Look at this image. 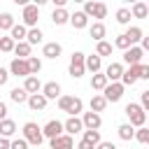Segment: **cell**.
I'll return each mask as SVG.
<instances>
[{
    "mask_svg": "<svg viewBox=\"0 0 149 149\" xmlns=\"http://www.w3.org/2000/svg\"><path fill=\"white\" fill-rule=\"evenodd\" d=\"M2 119H7V105L5 102H0V121Z\"/></svg>",
    "mask_w": 149,
    "mask_h": 149,
    "instance_id": "c3c4849f",
    "label": "cell"
},
{
    "mask_svg": "<svg viewBox=\"0 0 149 149\" xmlns=\"http://www.w3.org/2000/svg\"><path fill=\"white\" fill-rule=\"evenodd\" d=\"M12 28H14V16L9 12L0 14V30H12Z\"/></svg>",
    "mask_w": 149,
    "mask_h": 149,
    "instance_id": "d6a6232c",
    "label": "cell"
},
{
    "mask_svg": "<svg viewBox=\"0 0 149 149\" xmlns=\"http://www.w3.org/2000/svg\"><path fill=\"white\" fill-rule=\"evenodd\" d=\"M84 14L93 16V19H105L107 16V5L105 2H86L84 5Z\"/></svg>",
    "mask_w": 149,
    "mask_h": 149,
    "instance_id": "5b68a950",
    "label": "cell"
},
{
    "mask_svg": "<svg viewBox=\"0 0 149 149\" xmlns=\"http://www.w3.org/2000/svg\"><path fill=\"white\" fill-rule=\"evenodd\" d=\"M105 77H107V81H119L123 77V65L121 63H109L107 70H105Z\"/></svg>",
    "mask_w": 149,
    "mask_h": 149,
    "instance_id": "7c38bea8",
    "label": "cell"
},
{
    "mask_svg": "<svg viewBox=\"0 0 149 149\" xmlns=\"http://www.w3.org/2000/svg\"><path fill=\"white\" fill-rule=\"evenodd\" d=\"M14 54H16L19 58L28 61V58H30V44H28V42H16V47H14Z\"/></svg>",
    "mask_w": 149,
    "mask_h": 149,
    "instance_id": "484cf974",
    "label": "cell"
},
{
    "mask_svg": "<svg viewBox=\"0 0 149 149\" xmlns=\"http://www.w3.org/2000/svg\"><path fill=\"white\" fill-rule=\"evenodd\" d=\"M135 140L140 142V144H149V128H140V130H135Z\"/></svg>",
    "mask_w": 149,
    "mask_h": 149,
    "instance_id": "f35d334b",
    "label": "cell"
},
{
    "mask_svg": "<svg viewBox=\"0 0 149 149\" xmlns=\"http://www.w3.org/2000/svg\"><path fill=\"white\" fill-rule=\"evenodd\" d=\"M9 98H12L16 105H21V102H28V93L23 91V86H21V88H19V86H16V88H12V91H9Z\"/></svg>",
    "mask_w": 149,
    "mask_h": 149,
    "instance_id": "4316f807",
    "label": "cell"
},
{
    "mask_svg": "<svg viewBox=\"0 0 149 149\" xmlns=\"http://www.w3.org/2000/svg\"><path fill=\"white\" fill-rule=\"evenodd\" d=\"M51 149H74L72 135H58L51 140Z\"/></svg>",
    "mask_w": 149,
    "mask_h": 149,
    "instance_id": "5bb4252c",
    "label": "cell"
},
{
    "mask_svg": "<svg viewBox=\"0 0 149 149\" xmlns=\"http://www.w3.org/2000/svg\"><path fill=\"white\" fill-rule=\"evenodd\" d=\"M61 51H63V47H61L58 42H47V44H44V49H42V54H44L47 58H58V56H61Z\"/></svg>",
    "mask_w": 149,
    "mask_h": 149,
    "instance_id": "ffe728a7",
    "label": "cell"
},
{
    "mask_svg": "<svg viewBox=\"0 0 149 149\" xmlns=\"http://www.w3.org/2000/svg\"><path fill=\"white\" fill-rule=\"evenodd\" d=\"M119 137H121V140H126V142H130V140L135 137L133 126H130V123H121V126H119Z\"/></svg>",
    "mask_w": 149,
    "mask_h": 149,
    "instance_id": "4dcf8cb0",
    "label": "cell"
},
{
    "mask_svg": "<svg viewBox=\"0 0 149 149\" xmlns=\"http://www.w3.org/2000/svg\"><path fill=\"white\" fill-rule=\"evenodd\" d=\"M137 79H140V65H130L128 70H123L121 84H123V86H133Z\"/></svg>",
    "mask_w": 149,
    "mask_h": 149,
    "instance_id": "8fae6325",
    "label": "cell"
},
{
    "mask_svg": "<svg viewBox=\"0 0 149 149\" xmlns=\"http://www.w3.org/2000/svg\"><path fill=\"white\" fill-rule=\"evenodd\" d=\"M126 114H128V119H130V126L142 128L144 121H147V112H144L137 102H128V105H126Z\"/></svg>",
    "mask_w": 149,
    "mask_h": 149,
    "instance_id": "6da1fadb",
    "label": "cell"
},
{
    "mask_svg": "<svg viewBox=\"0 0 149 149\" xmlns=\"http://www.w3.org/2000/svg\"><path fill=\"white\" fill-rule=\"evenodd\" d=\"M14 47H16V42L12 37H0V51L9 54V51H14Z\"/></svg>",
    "mask_w": 149,
    "mask_h": 149,
    "instance_id": "74e56055",
    "label": "cell"
},
{
    "mask_svg": "<svg viewBox=\"0 0 149 149\" xmlns=\"http://www.w3.org/2000/svg\"><path fill=\"white\" fill-rule=\"evenodd\" d=\"M23 91L28 93V95H35V93H40L42 91V84H40V79L37 77H26V81H23Z\"/></svg>",
    "mask_w": 149,
    "mask_h": 149,
    "instance_id": "9a60e30c",
    "label": "cell"
},
{
    "mask_svg": "<svg viewBox=\"0 0 149 149\" xmlns=\"http://www.w3.org/2000/svg\"><path fill=\"white\" fill-rule=\"evenodd\" d=\"M140 107H142L144 112H149V91H142V102H140Z\"/></svg>",
    "mask_w": 149,
    "mask_h": 149,
    "instance_id": "7bdbcfd3",
    "label": "cell"
},
{
    "mask_svg": "<svg viewBox=\"0 0 149 149\" xmlns=\"http://www.w3.org/2000/svg\"><path fill=\"white\" fill-rule=\"evenodd\" d=\"M95 149H116V147H114V142H100Z\"/></svg>",
    "mask_w": 149,
    "mask_h": 149,
    "instance_id": "7dc6e473",
    "label": "cell"
},
{
    "mask_svg": "<svg viewBox=\"0 0 149 149\" xmlns=\"http://www.w3.org/2000/svg\"><path fill=\"white\" fill-rule=\"evenodd\" d=\"M105 107H107V100H105L100 93H95V95L91 98V112H95V114H98V112H102Z\"/></svg>",
    "mask_w": 149,
    "mask_h": 149,
    "instance_id": "83f0119b",
    "label": "cell"
},
{
    "mask_svg": "<svg viewBox=\"0 0 149 149\" xmlns=\"http://www.w3.org/2000/svg\"><path fill=\"white\" fill-rule=\"evenodd\" d=\"M116 21H119V23H128V21H130V9H128V7L116 9Z\"/></svg>",
    "mask_w": 149,
    "mask_h": 149,
    "instance_id": "ab89813d",
    "label": "cell"
},
{
    "mask_svg": "<svg viewBox=\"0 0 149 149\" xmlns=\"http://www.w3.org/2000/svg\"><path fill=\"white\" fill-rule=\"evenodd\" d=\"M70 23H72V28L81 30V28H86V23H88V16H86L84 12H74V14L70 16Z\"/></svg>",
    "mask_w": 149,
    "mask_h": 149,
    "instance_id": "44dd1931",
    "label": "cell"
},
{
    "mask_svg": "<svg viewBox=\"0 0 149 149\" xmlns=\"http://www.w3.org/2000/svg\"><path fill=\"white\" fill-rule=\"evenodd\" d=\"M140 79H149V65L140 63Z\"/></svg>",
    "mask_w": 149,
    "mask_h": 149,
    "instance_id": "ee69618b",
    "label": "cell"
},
{
    "mask_svg": "<svg viewBox=\"0 0 149 149\" xmlns=\"http://www.w3.org/2000/svg\"><path fill=\"white\" fill-rule=\"evenodd\" d=\"M84 70H86V56H84L81 51H74L72 58H70V74H72L74 79H79V77L84 74Z\"/></svg>",
    "mask_w": 149,
    "mask_h": 149,
    "instance_id": "3957f363",
    "label": "cell"
},
{
    "mask_svg": "<svg viewBox=\"0 0 149 149\" xmlns=\"http://www.w3.org/2000/svg\"><path fill=\"white\" fill-rule=\"evenodd\" d=\"M126 37H128V42H130V47H135L137 42H142V28L140 26H130L126 33H123Z\"/></svg>",
    "mask_w": 149,
    "mask_h": 149,
    "instance_id": "d6986e66",
    "label": "cell"
},
{
    "mask_svg": "<svg viewBox=\"0 0 149 149\" xmlns=\"http://www.w3.org/2000/svg\"><path fill=\"white\" fill-rule=\"evenodd\" d=\"M42 95H44L47 100H56V98H61V84H56V81H47V84L42 86Z\"/></svg>",
    "mask_w": 149,
    "mask_h": 149,
    "instance_id": "4fadbf2b",
    "label": "cell"
},
{
    "mask_svg": "<svg viewBox=\"0 0 149 149\" xmlns=\"http://www.w3.org/2000/svg\"><path fill=\"white\" fill-rule=\"evenodd\" d=\"M37 19H40V7H37V5H26V7H23V26L35 28Z\"/></svg>",
    "mask_w": 149,
    "mask_h": 149,
    "instance_id": "8992f818",
    "label": "cell"
},
{
    "mask_svg": "<svg viewBox=\"0 0 149 149\" xmlns=\"http://www.w3.org/2000/svg\"><path fill=\"white\" fill-rule=\"evenodd\" d=\"M9 149H28V142L21 137V140H12L9 142Z\"/></svg>",
    "mask_w": 149,
    "mask_h": 149,
    "instance_id": "b9f144b4",
    "label": "cell"
},
{
    "mask_svg": "<svg viewBox=\"0 0 149 149\" xmlns=\"http://www.w3.org/2000/svg\"><path fill=\"white\" fill-rule=\"evenodd\" d=\"M95 54H98L100 58H102V56H109V54H112V44H109V42H105V40H102V42H98Z\"/></svg>",
    "mask_w": 149,
    "mask_h": 149,
    "instance_id": "d590c367",
    "label": "cell"
},
{
    "mask_svg": "<svg viewBox=\"0 0 149 149\" xmlns=\"http://www.w3.org/2000/svg\"><path fill=\"white\" fill-rule=\"evenodd\" d=\"M77 149H95V147H93L91 142H86V140H81V142L77 144Z\"/></svg>",
    "mask_w": 149,
    "mask_h": 149,
    "instance_id": "bcb514c9",
    "label": "cell"
},
{
    "mask_svg": "<svg viewBox=\"0 0 149 149\" xmlns=\"http://www.w3.org/2000/svg\"><path fill=\"white\" fill-rule=\"evenodd\" d=\"M142 51H149V37H142V47H140Z\"/></svg>",
    "mask_w": 149,
    "mask_h": 149,
    "instance_id": "f907efd6",
    "label": "cell"
},
{
    "mask_svg": "<svg viewBox=\"0 0 149 149\" xmlns=\"http://www.w3.org/2000/svg\"><path fill=\"white\" fill-rule=\"evenodd\" d=\"M51 19H54V23H56V26H63V23H68V21H70V14L65 12V7H61V9H54Z\"/></svg>",
    "mask_w": 149,
    "mask_h": 149,
    "instance_id": "cb8c5ba5",
    "label": "cell"
},
{
    "mask_svg": "<svg viewBox=\"0 0 149 149\" xmlns=\"http://www.w3.org/2000/svg\"><path fill=\"white\" fill-rule=\"evenodd\" d=\"M26 42H28L30 47H33V44H40V42H42V30H40V28H30L28 35H26Z\"/></svg>",
    "mask_w": 149,
    "mask_h": 149,
    "instance_id": "1f68e13d",
    "label": "cell"
},
{
    "mask_svg": "<svg viewBox=\"0 0 149 149\" xmlns=\"http://www.w3.org/2000/svg\"><path fill=\"white\" fill-rule=\"evenodd\" d=\"M142 49L140 47H130L128 51H123V63H128V65H140V61H142Z\"/></svg>",
    "mask_w": 149,
    "mask_h": 149,
    "instance_id": "30bf717a",
    "label": "cell"
},
{
    "mask_svg": "<svg viewBox=\"0 0 149 149\" xmlns=\"http://www.w3.org/2000/svg\"><path fill=\"white\" fill-rule=\"evenodd\" d=\"M42 135L44 137H49V140H54V137H58V135H63V123L61 121H49L44 128H42Z\"/></svg>",
    "mask_w": 149,
    "mask_h": 149,
    "instance_id": "9c48e42d",
    "label": "cell"
},
{
    "mask_svg": "<svg viewBox=\"0 0 149 149\" xmlns=\"http://www.w3.org/2000/svg\"><path fill=\"white\" fill-rule=\"evenodd\" d=\"M147 14H149V5H144V2H135L130 9V16H135V19H144Z\"/></svg>",
    "mask_w": 149,
    "mask_h": 149,
    "instance_id": "603a6c76",
    "label": "cell"
},
{
    "mask_svg": "<svg viewBox=\"0 0 149 149\" xmlns=\"http://www.w3.org/2000/svg\"><path fill=\"white\" fill-rule=\"evenodd\" d=\"M114 47H119V49L128 51V49H130V42H128V37H126V35H119V37L114 40Z\"/></svg>",
    "mask_w": 149,
    "mask_h": 149,
    "instance_id": "60d3db41",
    "label": "cell"
},
{
    "mask_svg": "<svg viewBox=\"0 0 149 149\" xmlns=\"http://www.w3.org/2000/svg\"><path fill=\"white\" fill-rule=\"evenodd\" d=\"M81 123H84L86 130H98V128L102 126V119H100V114H95V112H86V114L81 116Z\"/></svg>",
    "mask_w": 149,
    "mask_h": 149,
    "instance_id": "ba28073f",
    "label": "cell"
},
{
    "mask_svg": "<svg viewBox=\"0 0 149 149\" xmlns=\"http://www.w3.org/2000/svg\"><path fill=\"white\" fill-rule=\"evenodd\" d=\"M81 140H86V142H91L93 147H98L100 144V133L98 130H84V137Z\"/></svg>",
    "mask_w": 149,
    "mask_h": 149,
    "instance_id": "e575fe53",
    "label": "cell"
},
{
    "mask_svg": "<svg viewBox=\"0 0 149 149\" xmlns=\"http://www.w3.org/2000/svg\"><path fill=\"white\" fill-rule=\"evenodd\" d=\"M121 95H123V84H121V81H112V84H107L105 91H102V98H105L107 102H119Z\"/></svg>",
    "mask_w": 149,
    "mask_h": 149,
    "instance_id": "277c9868",
    "label": "cell"
},
{
    "mask_svg": "<svg viewBox=\"0 0 149 149\" xmlns=\"http://www.w3.org/2000/svg\"><path fill=\"white\" fill-rule=\"evenodd\" d=\"M63 130H68V135H74V133L84 130V123H81V119H77V116H70V119L63 123Z\"/></svg>",
    "mask_w": 149,
    "mask_h": 149,
    "instance_id": "2e32d148",
    "label": "cell"
},
{
    "mask_svg": "<svg viewBox=\"0 0 149 149\" xmlns=\"http://www.w3.org/2000/svg\"><path fill=\"white\" fill-rule=\"evenodd\" d=\"M9 72H12L14 77H30L28 61H23V58H14V61L9 63Z\"/></svg>",
    "mask_w": 149,
    "mask_h": 149,
    "instance_id": "52a82bcc",
    "label": "cell"
},
{
    "mask_svg": "<svg viewBox=\"0 0 149 149\" xmlns=\"http://www.w3.org/2000/svg\"><path fill=\"white\" fill-rule=\"evenodd\" d=\"M7 79H9V72L0 68V86H2V84H7Z\"/></svg>",
    "mask_w": 149,
    "mask_h": 149,
    "instance_id": "f6af8a7d",
    "label": "cell"
},
{
    "mask_svg": "<svg viewBox=\"0 0 149 149\" xmlns=\"http://www.w3.org/2000/svg\"><path fill=\"white\" fill-rule=\"evenodd\" d=\"M47 102H49V100H47L42 93L28 95V107H30V109H35V112H37V109H44V107H47Z\"/></svg>",
    "mask_w": 149,
    "mask_h": 149,
    "instance_id": "e0dca14e",
    "label": "cell"
},
{
    "mask_svg": "<svg viewBox=\"0 0 149 149\" xmlns=\"http://www.w3.org/2000/svg\"><path fill=\"white\" fill-rule=\"evenodd\" d=\"M109 81H107V77L105 74H93V79H91V88H95V91H105V86H107Z\"/></svg>",
    "mask_w": 149,
    "mask_h": 149,
    "instance_id": "f546056e",
    "label": "cell"
},
{
    "mask_svg": "<svg viewBox=\"0 0 149 149\" xmlns=\"http://www.w3.org/2000/svg\"><path fill=\"white\" fill-rule=\"evenodd\" d=\"M14 133H16V123H14L12 119H2V121H0V137H7V140H9Z\"/></svg>",
    "mask_w": 149,
    "mask_h": 149,
    "instance_id": "ac0fdd59",
    "label": "cell"
},
{
    "mask_svg": "<svg viewBox=\"0 0 149 149\" xmlns=\"http://www.w3.org/2000/svg\"><path fill=\"white\" fill-rule=\"evenodd\" d=\"M26 35H28L26 26H21V23L16 26V23H14V28H12V35H9V37H12L14 42H26Z\"/></svg>",
    "mask_w": 149,
    "mask_h": 149,
    "instance_id": "d4e9b609",
    "label": "cell"
},
{
    "mask_svg": "<svg viewBox=\"0 0 149 149\" xmlns=\"http://www.w3.org/2000/svg\"><path fill=\"white\" fill-rule=\"evenodd\" d=\"M23 140H26L28 144H35V147H40V144H42V140H44V135H42V128H40L37 123L28 121V123L23 126Z\"/></svg>",
    "mask_w": 149,
    "mask_h": 149,
    "instance_id": "7a4b0ae2",
    "label": "cell"
},
{
    "mask_svg": "<svg viewBox=\"0 0 149 149\" xmlns=\"http://www.w3.org/2000/svg\"><path fill=\"white\" fill-rule=\"evenodd\" d=\"M28 70H30V74H33V77H37V72L42 70V61H40V58H35V56H30V58H28Z\"/></svg>",
    "mask_w": 149,
    "mask_h": 149,
    "instance_id": "836d02e7",
    "label": "cell"
},
{
    "mask_svg": "<svg viewBox=\"0 0 149 149\" xmlns=\"http://www.w3.org/2000/svg\"><path fill=\"white\" fill-rule=\"evenodd\" d=\"M0 149H9V140L7 137H0Z\"/></svg>",
    "mask_w": 149,
    "mask_h": 149,
    "instance_id": "681fc988",
    "label": "cell"
},
{
    "mask_svg": "<svg viewBox=\"0 0 149 149\" xmlns=\"http://www.w3.org/2000/svg\"><path fill=\"white\" fill-rule=\"evenodd\" d=\"M72 100H74V95H61V98H58V107H61V112H70Z\"/></svg>",
    "mask_w": 149,
    "mask_h": 149,
    "instance_id": "8d00e7d4",
    "label": "cell"
},
{
    "mask_svg": "<svg viewBox=\"0 0 149 149\" xmlns=\"http://www.w3.org/2000/svg\"><path fill=\"white\" fill-rule=\"evenodd\" d=\"M88 33H91V37H93L95 42H102V37H105V33H107V30H105V26L98 21V23H93V26H91V30H88Z\"/></svg>",
    "mask_w": 149,
    "mask_h": 149,
    "instance_id": "f1b7e54d",
    "label": "cell"
},
{
    "mask_svg": "<svg viewBox=\"0 0 149 149\" xmlns=\"http://www.w3.org/2000/svg\"><path fill=\"white\" fill-rule=\"evenodd\" d=\"M100 68H102V58H100L98 54L86 56V70H91L93 74H98V72H100Z\"/></svg>",
    "mask_w": 149,
    "mask_h": 149,
    "instance_id": "7402d4cb",
    "label": "cell"
}]
</instances>
